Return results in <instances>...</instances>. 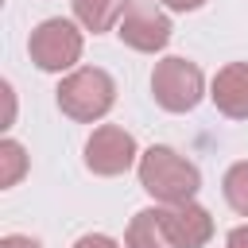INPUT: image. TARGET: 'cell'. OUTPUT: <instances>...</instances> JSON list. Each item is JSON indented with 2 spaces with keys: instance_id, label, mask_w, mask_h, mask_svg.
<instances>
[{
  "instance_id": "1",
  "label": "cell",
  "mask_w": 248,
  "mask_h": 248,
  "mask_svg": "<svg viewBox=\"0 0 248 248\" xmlns=\"http://www.w3.org/2000/svg\"><path fill=\"white\" fill-rule=\"evenodd\" d=\"M140 186L159 202V205H182V202H194V194L202 190V170L178 155L174 147L167 143H151L147 151H140Z\"/></svg>"
},
{
  "instance_id": "2",
  "label": "cell",
  "mask_w": 248,
  "mask_h": 248,
  "mask_svg": "<svg viewBox=\"0 0 248 248\" xmlns=\"http://www.w3.org/2000/svg\"><path fill=\"white\" fill-rule=\"evenodd\" d=\"M54 101H58V108H62L70 120L93 124V120H101V116L116 105V81H112V74L101 70V66H78V70H70V74L58 81Z\"/></svg>"
},
{
  "instance_id": "3",
  "label": "cell",
  "mask_w": 248,
  "mask_h": 248,
  "mask_svg": "<svg viewBox=\"0 0 248 248\" xmlns=\"http://www.w3.org/2000/svg\"><path fill=\"white\" fill-rule=\"evenodd\" d=\"M151 97L167 112H190V108H198V101L205 97V74H202V66L190 62V58H178V54L159 58L155 70H151Z\"/></svg>"
},
{
  "instance_id": "4",
  "label": "cell",
  "mask_w": 248,
  "mask_h": 248,
  "mask_svg": "<svg viewBox=\"0 0 248 248\" xmlns=\"http://www.w3.org/2000/svg\"><path fill=\"white\" fill-rule=\"evenodd\" d=\"M81 46H85V39H81L78 23H74V19H62V16L43 19V23L31 31V39H27V54H31V62H35L43 74L74 70V66L81 62Z\"/></svg>"
},
{
  "instance_id": "5",
  "label": "cell",
  "mask_w": 248,
  "mask_h": 248,
  "mask_svg": "<svg viewBox=\"0 0 248 248\" xmlns=\"http://www.w3.org/2000/svg\"><path fill=\"white\" fill-rule=\"evenodd\" d=\"M136 163H140L136 136L124 132L120 124H101L85 140V170L97 178H116V174L132 170Z\"/></svg>"
},
{
  "instance_id": "6",
  "label": "cell",
  "mask_w": 248,
  "mask_h": 248,
  "mask_svg": "<svg viewBox=\"0 0 248 248\" xmlns=\"http://www.w3.org/2000/svg\"><path fill=\"white\" fill-rule=\"evenodd\" d=\"M120 43L140 50V54H159L167 43H170V19L167 12H159L155 4H132L116 27Z\"/></svg>"
},
{
  "instance_id": "7",
  "label": "cell",
  "mask_w": 248,
  "mask_h": 248,
  "mask_svg": "<svg viewBox=\"0 0 248 248\" xmlns=\"http://www.w3.org/2000/svg\"><path fill=\"white\" fill-rule=\"evenodd\" d=\"M163 229H167L174 248H205L209 236H213V217L198 202L163 205Z\"/></svg>"
},
{
  "instance_id": "8",
  "label": "cell",
  "mask_w": 248,
  "mask_h": 248,
  "mask_svg": "<svg viewBox=\"0 0 248 248\" xmlns=\"http://www.w3.org/2000/svg\"><path fill=\"white\" fill-rule=\"evenodd\" d=\"M209 101L229 120H248V62H229L213 74Z\"/></svg>"
},
{
  "instance_id": "9",
  "label": "cell",
  "mask_w": 248,
  "mask_h": 248,
  "mask_svg": "<svg viewBox=\"0 0 248 248\" xmlns=\"http://www.w3.org/2000/svg\"><path fill=\"white\" fill-rule=\"evenodd\" d=\"M132 8V0H74V19L93 31V35H105L112 27H120L124 12Z\"/></svg>"
},
{
  "instance_id": "10",
  "label": "cell",
  "mask_w": 248,
  "mask_h": 248,
  "mask_svg": "<svg viewBox=\"0 0 248 248\" xmlns=\"http://www.w3.org/2000/svg\"><path fill=\"white\" fill-rule=\"evenodd\" d=\"M124 248H174L163 229V209H140L124 229Z\"/></svg>"
},
{
  "instance_id": "11",
  "label": "cell",
  "mask_w": 248,
  "mask_h": 248,
  "mask_svg": "<svg viewBox=\"0 0 248 248\" xmlns=\"http://www.w3.org/2000/svg\"><path fill=\"white\" fill-rule=\"evenodd\" d=\"M221 194H225V202H229L232 213L248 217V159H240V163H232V167L225 170Z\"/></svg>"
},
{
  "instance_id": "12",
  "label": "cell",
  "mask_w": 248,
  "mask_h": 248,
  "mask_svg": "<svg viewBox=\"0 0 248 248\" xmlns=\"http://www.w3.org/2000/svg\"><path fill=\"white\" fill-rule=\"evenodd\" d=\"M23 174H27V151H23V143L4 140V143H0V186L12 190Z\"/></svg>"
},
{
  "instance_id": "13",
  "label": "cell",
  "mask_w": 248,
  "mask_h": 248,
  "mask_svg": "<svg viewBox=\"0 0 248 248\" xmlns=\"http://www.w3.org/2000/svg\"><path fill=\"white\" fill-rule=\"evenodd\" d=\"M74 248H120V244L112 236H105V232H85V236L74 240Z\"/></svg>"
},
{
  "instance_id": "14",
  "label": "cell",
  "mask_w": 248,
  "mask_h": 248,
  "mask_svg": "<svg viewBox=\"0 0 248 248\" xmlns=\"http://www.w3.org/2000/svg\"><path fill=\"white\" fill-rule=\"evenodd\" d=\"M0 248H43L35 236H23V232H8V236H0Z\"/></svg>"
},
{
  "instance_id": "15",
  "label": "cell",
  "mask_w": 248,
  "mask_h": 248,
  "mask_svg": "<svg viewBox=\"0 0 248 248\" xmlns=\"http://www.w3.org/2000/svg\"><path fill=\"white\" fill-rule=\"evenodd\" d=\"M225 248H248V225H236V229L225 236Z\"/></svg>"
},
{
  "instance_id": "16",
  "label": "cell",
  "mask_w": 248,
  "mask_h": 248,
  "mask_svg": "<svg viewBox=\"0 0 248 248\" xmlns=\"http://www.w3.org/2000/svg\"><path fill=\"white\" fill-rule=\"evenodd\" d=\"M205 0H163V8H170V12H198Z\"/></svg>"
}]
</instances>
